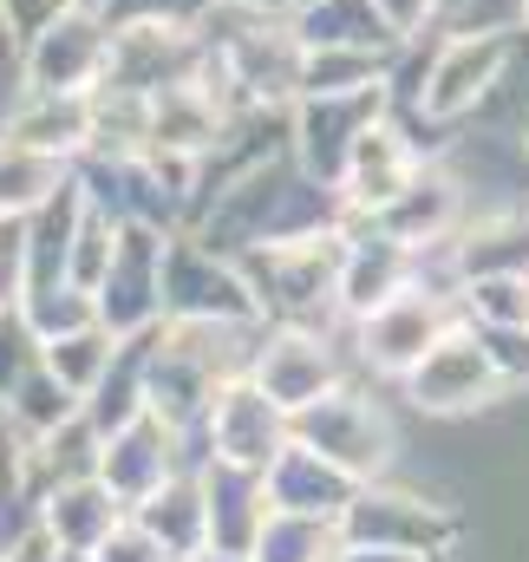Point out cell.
I'll list each match as a JSON object with an SVG mask.
<instances>
[{
    "mask_svg": "<svg viewBox=\"0 0 529 562\" xmlns=\"http://www.w3.org/2000/svg\"><path fill=\"white\" fill-rule=\"evenodd\" d=\"M340 543L347 550H412V557H451L464 543V517L458 504L431 497V491H412V484H360L353 504L340 510Z\"/></svg>",
    "mask_w": 529,
    "mask_h": 562,
    "instance_id": "1",
    "label": "cell"
},
{
    "mask_svg": "<svg viewBox=\"0 0 529 562\" xmlns=\"http://www.w3.org/2000/svg\"><path fill=\"white\" fill-rule=\"evenodd\" d=\"M294 438H301L307 451H320L327 464H340L347 477H360V484L386 477L393 458H398L393 419H386L373 400L347 393V386H334L327 400H314L307 413H294Z\"/></svg>",
    "mask_w": 529,
    "mask_h": 562,
    "instance_id": "2",
    "label": "cell"
},
{
    "mask_svg": "<svg viewBox=\"0 0 529 562\" xmlns=\"http://www.w3.org/2000/svg\"><path fill=\"white\" fill-rule=\"evenodd\" d=\"M405 400L431 419H458V413H484L491 400H504V380L477 340V327H451L412 373H405Z\"/></svg>",
    "mask_w": 529,
    "mask_h": 562,
    "instance_id": "3",
    "label": "cell"
},
{
    "mask_svg": "<svg viewBox=\"0 0 529 562\" xmlns=\"http://www.w3.org/2000/svg\"><path fill=\"white\" fill-rule=\"evenodd\" d=\"M164 249L150 229L125 223L119 229V256L99 281V327H112L119 340H137V334H157L164 327Z\"/></svg>",
    "mask_w": 529,
    "mask_h": 562,
    "instance_id": "4",
    "label": "cell"
},
{
    "mask_svg": "<svg viewBox=\"0 0 529 562\" xmlns=\"http://www.w3.org/2000/svg\"><path fill=\"white\" fill-rule=\"evenodd\" d=\"M451 334V314H444V301H438V288H425V281H412V288H398L386 307H373L367 321H360V360L373 367V373H393L405 380L438 340Z\"/></svg>",
    "mask_w": 529,
    "mask_h": 562,
    "instance_id": "5",
    "label": "cell"
},
{
    "mask_svg": "<svg viewBox=\"0 0 529 562\" xmlns=\"http://www.w3.org/2000/svg\"><path fill=\"white\" fill-rule=\"evenodd\" d=\"M177 471H196L190 464V445H183V431L170 419H157L150 406L137 413L132 425H119L112 438H105V451H99V477L112 484V497L137 510L157 484H170Z\"/></svg>",
    "mask_w": 529,
    "mask_h": 562,
    "instance_id": "6",
    "label": "cell"
},
{
    "mask_svg": "<svg viewBox=\"0 0 529 562\" xmlns=\"http://www.w3.org/2000/svg\"><path fill=\"white\" fill-rule=\"evenodd\" d=\"M249 380L294 419V413H307L314 400H327V393L340 386V360H334V347H327L314 327H274V334L256 340Z\"/></svg>",
    "mask_w": 529,
    "mask_h": 562,
    "instance_id": "7",
    "label": "cell"
},
{
    "mask_svg": "<svg viewBox=\"0 0 529 562\" xmlns=\"http://www.w3.org/2000/svg\"><path fill=\"white\" fill-rule=\"evenodd\" d=\"M203 438H210V458H223V464H249V471H268V464H274V451L294 438V419H288L262 386L243 373V380H229V386L216 393V406H210V419H203Z\"/></svg>",
    "mask_w": 529,
    "mask_h": 562,
    "instance_id": "8",
    "label": "cell"
},
{
    "mask_svg": "<svg viewBox=\"0 0 529 562\" xmlns=\"http://www.w3.org/2000/svg\"><path fill=\"white\" fill-rule=\"evenodd\" d=\"M125 517H132V510L112 497L105 477H66V484H46V491L33 497V530H40L53 550H86V557H92Z\"/></svg>",
    "mask_w": 529,
    "mask_h": 562,
    "instance_id": "9",
    "label": "cell"
},
{
    "mask_svg": "<svg viewBox=\"0 0 529 562\" xmlns=\"http://www.w3.org/2000/svg\"><path fill=\"white\" fill-rule=\"evenodd\" d=\"M262 477H268V504H274V510H301V517H327V524H340V510H347L353 491H360V477H347L340 464H327V458L307 451L301 438H288V445L274 451V464H268Z\"/></svg>",
    "mask_w": 529,
    "mask_h": 562,
    "instance_id": "10",
    "label": "cell"
},
{
    "mask_svg": "<svg viewBox=\"0 0 529 562\" xmlns=\"http://www.w3.org/2000/svg\"><path fill=\"white\" fill-rule=\"evenodd\" d=\"M203 497H210V550L249 557L256 537H262V524H268V510H274V504H268V477L249 471V464L210 458V464H203Z\"/></svg>",
    "mask_w": 529,
    "mask_h": 562,
    "instance_id": "11",
    "label": "cell"
},
{
    "mask_svg": "<svg viewBox=\"0 0 529 562\" xmlns=\"http://www.w3.org/2000/svg\"><path fill=\"white\" fill-rule=\"evenodd\" d=\"M398 288H412V249L393 243L386 229H373V243H347V249H340V288H334L340 314L367 321L373 307L393 301Z\"/></svg>",
    "mask_w": 529,
    "mask_h": 562,
    "instance_id": "12",
    "label": "cell"
},
{
    "mask_svg": "<svg viewBox=\"0 0 529 562\" xmlns=\"http://www.w3.org/2000/svg\"><path fill=\"white\" fill-rule=\"evenodd\" d=\"M137 524L170 550V562H190L210 550V497H203V471H177L170 484H157L132 510Z\"/></svg>",
    "mask_w": 529,
    "mask_h": 562,
    "instance_id": "13",
    "label": "cell"
},
{
    "mask_svg": "<svg viewBox=\"0 0 529 562\" xmlns=\"http://www.w3.org/2000/svg\"><path fill=\"white\" fill-rule=\"evenodd\" d=\"M412 177H418V164H412V150L398 144V132H380V125H367L360 138H353V157H347V196L360 203V210H386L393 196L412 190Z\"/></svg>",
    "mask_w": 529,
    "mask_h": 562,
    "instance_id": "14",
    "label": "cell"
},
{
    "mask_svg": "<svg viewBox=\"0 0 529 562\" xmlns=\"http://www.w3.org/2000/svg\"><path fill=\"white\" fill-rule=\"evenodd\" d=\"M504 53H510V40H458V46H451V53L438 59V72H431L425 112H431V119H451V112L477 105V92H484V86L497 79Z\"/></svg>",
    "mask_w": 529,
    "mask_h": 562,
    "instance_id": "15",
    "label": "cell"
},
{
    "mask_svg": "<svg viewBox=\"0 0 529 562\" xmlns=\"http://www.w3.org/2000/svg\"><path fill=\"white\" fill-rule=\"evenodd\" d=\"M79 413H86V400H79V393H72V386L46 367V360H40V367L13 386V400H7V419H13V431H20V438H26V451H33V445H46L59 425L79 419Z\"/></svg>",
    "mask_w": 529,
    "mask_h": 562,
    "instance_id": "16",
    "label": "cell"
},
{
    "mask_svg": "<svg viewBox=\"0 0 529 562\" xmlns=\"http://www.w3.org/2000/svg\"><path fill=\"white\" fill-rule=\"evenodd\" d=\"M340 550H347L340 543V524L301 517V510H268L249 562H340Z\"/></svg>",
    "mask_w": 529,
    "mask_h": 562,
    "instance_id": "17",
    "label": "cell"
},
{
    "mask_svg": "<svg viewBox=\"0 0 529 562\" xmlns=\"http://www.w3.org/2000/svg\"><path fill=\"white\" fill-rule=\"evenodd\" d=\"M119 347H125V340H119L112 327H99V321H92V327H79V334L46 340V367H53V373H59L79 400H92V393H99V380L112 373Z\"/></svg>",
    "mask_w": 529,
    "mask_h": 562,
    "instance_id": "18",
    "label": "cell"
},
{
    "mask_svg": "<svg viewBox=\"0 0 529 562\" xmlns=\"http://www.w3.org/2000/svg\"><path fill=\"white\" fill-rule=\"evenodd\" d=\"M53 190H59V157L26 150V144H7L0 150V216L7 223H26Z\"/></svg>",
    "mask_w": 529,
    "mask_h": 562,
    "instance_id": "19",
    "label": "cell"
},
{
    "mask_svg": "<svg viewBox=\"0 0 529 562\" xmlns=\"http://www.w3.org/2000/svg\"><path fill=\"white\" fill-rule=\"evenodd\" d=\"M458 294L471 327H529V276H464Z\"/></svg>",
    "mask_w": 529,
    "mask_h": 562,
    "instance_id": "20",
    "label": "cell"
},
{
    "mask_svg": "<svg viewBox=\"0 0 529 562\" xmlns=\"http://www.w3.org/2000/svg\"><path fill=\"white\" fill-rule=\"evenodd\" d=\"M46 360V340L33 334V321L20 307H0V406L13 400V386Z\"/></svg>",
    "mask_w": 529,
    "mask_h": 562,
    "instance_id": "21",
    "label": "cell"
},
{
    "mask_svg": "<svg viewBox=\"0 0 529 562\" xmlns=\"http://www.w3.org/2000/svg\"><path fill=\"white\" fill-rule=\"evenodd\" d=\"M86 138V112L79 105H40V112H26L20 125H13V144H26V150H46V157H59L66 144Z\"/></svg>",
    "mask_w": 529,
    "mask_h": 562,
    "instance_id": "22",
    "label": "cell"
},
{
    "mask_svg": "<svg viewBox=\"0 0 529 562\" xmlns=\"http://www.w3.org/2000/svg\"><path fill=\"white\" fill-rule=\"evenodd\" d=\"M477 340H484V353H491L504 393L529 386V327H477Z\"/></svg>",
    "mask_w": 529,
    "mask_h": 562,
    "instance_id": "23",
    "label": "cell"
},
{
    "mask_svg": "<svg viewBox=\"0 0 529 562\" xmlns=\"http://www.w3.org/2000/svg\"><path fill=\"white\" fill-rule=\"evenodd\" d=\"M92 557H99V562H170V550H164V543H157L137 517H125V524H119V530L92 550Z\"/></svg>",
    "mask_w": 529,
    "mask_h": 562,
    "instance_id": "24",
    "label": "cell"
},
{
    "mask_svg": "<svg viewBox=\"0 0 529 562\" xmlns=\"http://www.w3.org/2000/svg\"><path fill=\"white\" fill-rule=\"evenodd\" d=\"M0 562H46V537H40V530H26L20 543H7V550H0Z\"/></svg>",
    "mask_w": 529,
    "mask_h": 562,
    "instance_id": "25",
    "label": "cell"
},
{
    "mask_svg": "<svg viewBox=\"0 0 529 562\" xmlns=\"http://www.w3.org/2000/svg\"><path fill=\"white\" fill-rule=\"evenodd\" d=\"M340 562H438V557H412V550H340Z\"/></svg>",
    "mask_w": 529,
    "mask_h": 562,
    "instance_id": "26",
    "label": "cell"
},
{
    "mask_svg": "<svg viewBox=\"0 0 529 562\" xmlns=\"http://www.w3.org/2000/svg\"><path fill=\"white\" fill-rule=\"evenodd\" d=\"M380 7H386V20H393V26H412V20H418L431 0H380Z\"/></svg>",
    "mask_w": 529,
    "mask_h": 562,
    "instance_id": "27",
    "label": "cell"
},
{
    "mask_svg": "<svg viewBox=\"0 0 529 562\" xmlns=\"http://www.w3.org/2000/svg\"><path fill=\"white\" fill-rule=\"evenodd\" d=\"M46 562H99V557H86V550H53V543H46Z\"/></svg>",
    "mask_w": 529,
    "mask_h": 562,
    "instance_id": "28",
    "label": "cell"
},
{
    "mask_svg": "<svg viewBox=\"0 0 529 562\" xmlns=\"http://www.w3.org/2000/svg\"><path fill=\"white\" fill-rule=\"evenodd\" d=\"M190 562H249V557H223V550H203V557H190Z\"/></svg>",
    "mask_w": 529,
    "mask_h": 562,
    "instance_id": "29",
    "label": "cell"
},
{
    "mask_svg": "<svg viewBox=\"0 0 529 562\" xmlns=\"http://www.w3.org/2000/svg\"><path fill=\"white\" fill-rule=\"evenodd\" d=\"M524 150H529V125H524Z\"/></svg>",
    "mask_w": 529,
    "mask_h": 562,
    "instance_id": "30",
    "label": "cell"
}]
</instances>
